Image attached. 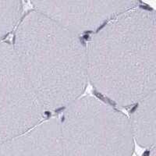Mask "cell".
I'll return each mask as SVG.
<instances>
[{
    "label": "cell",
    "mask_w": 156,
    "mask_h": 156,
    "mask_svg": "<svg viewBox=\"0 0 156 156\" xmlns=\"http://www.w3.org/2000/svg\"><path fill=\"white\" fill-rule=\"evenodd\" d=\"M34 9L76 35L95 33L136 1H35Z\"/></svg>",
    "instance_id": "cell-5"
},
{
    "label": "cell",
    "mask_w": 156,
    "mask_h": 156,
    "mask_svg": "<svg viewBox=\"0 0 156 156\" xmlns=\"http://www.w3.org/2000/svg\"><path fill=\"white\" fill-rule=\"evenodd\" d=\"M155 91L133 105L128 116L135 144L140 147H154L156 139V94Z\"/></svg>",
    "instance_id": "cell-7"
},
{
    "label": "cell",
    "mask_w": 156,
    "mask_h": 156,
    "mask_svg": "<svg viewBox=\"0 0 156 156\" xmlns=\"http://www.w3.org/2000/svg\"><path fill=\"white\" fill-rule=\"evenodd\" d=\"M23 16L22 2L0 1V42L14 31Z\"/></svg>",
    "instance_id": "cell-8"
},
{
    "label": "cell",
    "mask_w": 156,
    "mask_h": 156,
    "mask_svg": "<svg viewBox=\"0 0 156 156\" xmlns=\"http://www.w3.org/2000/svg\"><path fill=\"white\" fill-rule=\"evenodd\" d=\"M44 114L67 107L88 82L85 43L42 12L23 14L12 43Z\"/></svg>",
    "instance_id": "cell-2"
},
{
    "label": "cell",
    "mask_w": 156,
    "mask_h": 156,
    "mask_svg": "<svg viewBox=\"0 0 156 156\" xmlns=\"http://www.w3.org/2000/svg\"><path fill=\"white\" fill-rule=\"evenodd\" d=\"M65 156H132L127 115L99 98L83 94L58 116Z\"/></svg>",
    "instance_id": "cell-3"
},
{
    "label": "cell",
    "mask_w": 156,
    "mask_h": 156,
    "mask_svg": "<svg viewBox=\"0 0 156 156\" xmlns=\"http://www.w3.org/2000/svg\"><path fill=\"white\" fill-rule=\"evenodd\" d=\"M0 156H65L58 116L44 119L22 134L0 143Z\"/></svg>",
    "instance_id": "cell-6"
},
{
    "label": "cell",
    "mask_w": 156,
    "mask_h": 156,
    "mask_svg": "<svg viewBox=\"0 0 156 156\" xmlns=\"http://www.w3.org/2000/svg\"><path fill=\"white\" fill-rule=\"evenodd\" d=\"M155 18L154 9L138 4L85 43L88 82L117 106H133L155 91Z\"/></svg>",
    "instance_id": "cell-1"
},
{
    "label": "cell",
    "mask_w": 156,
    "mask_h": 156,
    "mask_svg": "<svg viewBox=\"0 0 156 156\" xmlns=\"http://www.w3.org/2000/svg\"><path fill=\"white\" fill-rule=\"evenodd\" d=\"M44 119L12 43L0 42V143L27 131Z\"/></svg>",
    "instance_id": "cell-4"
}]
</instances>
